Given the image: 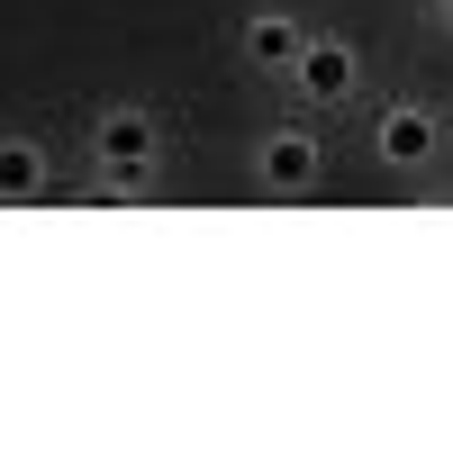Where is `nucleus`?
<instances>
[{"label": "nucleus", "instance_id": "1", "mask_svg": "<svg viewBox=\"0 0 453 453\" xmlns=\"http://www.w3.org/2000/svg\"><path fill=\"white\" fill-rule=\"evenodd\" d=\"M91 173L109 191H145V181L164 173V109L145 100H109L91 119Z\"/></svg>", "mask_w": 453, "mask_h": 453}, {"label": "nucleus", "instance_id": "2", "mask_svg": "<svg viewBox=\"0 0 453 453\" xmlns=\"http://www.w3.org/2000/svg\"><path fill=\"white\" fill-rule=\"evenodd\" d=\"M318 181H326L318 127H263V136H254V191H263V200H309Z\"/></svg>", "mask_w": 453, "mask_h": 453}, {"label": "nucleus", "instance_id": "3", "mask_svg": "<svg viewBox=\"0 0 453 453\" xmlns=\"http://www.w3.org/2000/svg\"><path fill=\"white\" fill-rule=\"evenodd\" d=\"M363 145H372V164H381V173H426L435 145H444V119H435L426 100H381V109H372V127H363Z\"/></svg>", "mask_w": 453, "mask_h": 453}, {"label": "nucleus", "instance_id": "4", "mask_svg": "<svg viewBox=\"0 0 453 453\" xmlns=\"http://www.w3.org/2000/svg\"><path fill=\"white\" fill-rule=\"evenodd\" d=\"M290 91H299V109H345V100L363 91V55H354V36L309 27V46H299V64H290Z\"/></svg>", "mask_w": 453, "mask_h": 453}, {"label": "nucleus", "instance_id": "5", "mask_svg": "<svg viewBox=\"0 0 453 453\" xmlns=\"http://www.w3.org/2000/svg\"><path fill=\"white\" fill-rule=\"evenodd\" d=\"M299 46H309V19H290V10H254V19H236V55H245L254 73H281V82H290Z\"/></svg>", "mask_w": 453, "mask_h": 453}, {"label": "nucleus", "instance_id": "6", "mask_svg": "<svg viewBox=\"0 0 453 453\" xmlns=\"http://www.w3.org/2000/svg\"><path fill=\"white\" fill-rule=\"evenodd\" d=\"M55 181V155L36 136H0V200H46Z\"/></svg>", "mask_w": 453, "mask_h": 453}, {"label": "nucleus", "instance_id": "7", "mask_svg": "<svg viewBox=\"0 0 453 453\" xmlns=\"http://www.w3.org/2000/svg\"><path fill=\"white\" fill-rule=\"evenodd\" d=\"M426 19H435V27H444V36H453V0H435V10H426Z\"/></svg>", "mask_w": 453, "mask_h": 453}]
</instances>
